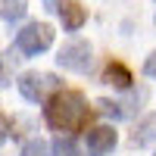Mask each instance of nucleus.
<instances>
[{
    "mask_svg": "<svg viewBox=\"0 0 156 156\" xmlns=\"http://www.w3.org/2000/svg\"><path fill=\"white\" fill-rule=\"evenodd\" d=\"M44 122L53 131H84L90 122V106L81 90H56L44 103Z\"/></svg>",
    "mask_w": 156,
    "mask_h": 156,
    "instance_id": "f257e3e1",
    "label": "nucleus"
},
{
    "mask_svg": "<svg viewBox=\"0 0 156 156\" xmlns=\"http://www.w3.org/2000/svg\"><path fill=\"white\" fill-rule=\"evenodd\" d=\"M16 87H19V94L28 103H47L56 90H62L59 87V78L50 75V72H22L19 81H16Z\"/></svg>",
    "mask_w": 156,
    "mask_h": 156,
    "instance_id": "f03ea898",
    "label": "nucleus"
},
{
    "mask_svg": "<svg viewBox=\"0 0 156 156\" xmlns=\"http://www.w3.org/2000/svg\"><path fill=\"white\" fill-rule=\"evenodd\" d=\"M50 47H53V28L47 22H28L16 34V50L22 56H37L44 50H50Z\"/></svg>",
    "mask_w": 156,
    "mask_h": 156,
    "instance_id": "7ed1b4c3",
    "label": "nucleus"
},
{
    "mask_svg": "<svg viewBox=\"0 0 156 156\" xmlns=\"http://www.w3.org/2000/svg\"><path fill=\"white\" fill-rule=\"evenodd\" d=\"M56 66L66 69V72H75V75H84L90 69V44L81 41V37L66 41L56 53Z\"/></svg>",
    "mask_w": 156,
    "mask_h": 156,
    "instance_id": "20e7f679",
    "label": "nucleus"
},
{
    "mask_svg": "<svg viewBox=\"0 0 156 156\" xmlns=\"http://www.w3.org/2000/svg\"><path fill=\"white\" fill-rule=\"evenodd\" d=\"M115 144H119V134H115L112 125H97V128H87L84 131L87 156H106L109 150H115Z\"/></svg>",
    "mask_w": 156,
    "mask_h": 156,
    "instance_id": "39448f33",
    "label": "nucleus"
},
{
    "mask_svg": "<svg viewBox=\"0 0 156 156\" xmlns=\"http://www.w3.org/2000/svg\"><path fill=\"white\" fill-rule=\"evenodd\" d=\"M59 19H62V28L66 31H78L87 22V9L78 0H62L59 3Z\"/></svg>",
    "mask_w": 156,
    "mask_h": 156,
    "instance_id": "423d86ee",
    "label": "nucleus"
},
{
    "mask_svg": "<svg viewBox=\"0 0 156 156\" xmlns=\"http://www.w3.org/2000/svg\"><path fill=\"white\" fill-rule=\"evenodd\" d=\"M103 84H112L115 90H131V72H128V66H122V62H109L106 69H103Z\"/></svg>",
    "mask_w": 156,
    "mask_h": 156,
    "instance_id": "0eeeda50",
    "label": "nucleus"
},
{
    "mask_svg": "<svg viewBox=\"0 0 156 156\" xmlns=\"http://www.w3.org/2000/svg\"><path fill=\"white\" fill-rule=\"evenodd\" d=\"M131 144H134V147H150V144H156V112L144 115V119L137 122V128L131 131Z\"/></svg>",
    "mask_w": 156,
    "mask_h": 156,
    "instance_id": "6e6552de",
    "label": "nucleus"
},
{
    "mask_svg": "<svg viewBox=\"0 0 156 156\" xmlns=\"http://www.w3.org/2000/svg\"><path fill=\"white\" fill-rule=\"evenodd\" d=\"M25 12H28V0H3V22L6 25L22 22Z\"/></svg>",
    "mask_w": 156,
    "mask_h": 156,
    "instance_id": "1a4fd4ad",
    "label": "nucleus"
},
{
    "mask_svg": "<svg viewBox=\"0 0 156 156\" xmlns=\"http://www.w3.org/2000/svg\"><path fill=\"white\" fill-rule=\"evenodd\" d=\"M50 156H81V150H78V144L72 137H56L53 144H50Z\"/></svg>",
    "mask_w": 156,
    "mask_h": 156,
    "instance_id": "9d476101",
    "label": "nucleus"
},
{
    "mask_svg": "<svg viewBox=\"0 0 156 156\" xmlns=\"http://www.w3.org/2000/svg\"><path fill=\"white\" fill-rule=\"evenodd\" d=\"M19 156H50V147L44 144L41 137H34V140H28V144L22 147V153Z\"/></svg>",
    "mask_w": 156,
    "mask_h": 156,
    "instance_id": "9b49d317",
    "label": "nucleus"
},
{
    "mask_svg": "<svg viewBox=\"0 0 156 156\" xmlns=\"http://www.w3.org/2000/svg\"><path fill=\"white\" fill-rule=\"evenodd\" d=\"M144 75H147V78H156V53H150V56L144 59Z\"/></svg>",
    "mask_w": 156,
    "mask_h": 156,
    "instance_id": "f8f14e48",
    "label": "nucleus"
},
{
    "mask_svg": "<svg viewBox=\"0 0 156 156\" xmlns=\"http://www.w3.org/2000/svg\"><path fill=\"white\" fill-rule=\"evenodd\" d=\"M59 3H62V0H44V9H50V12H59Z\"/></svg>",
    "mask_w": 156,
    "mask_h": 156,
    "instance_id": "ddd939ff",
    "label": "nucleus"
},
{
    "mask_svg": "<svg viewBox=\"0 0 156 156\" xmlns=\"http://www.w3.org/2000/svg\"><path fill=\"white\" fill-rule=\"evenodd\" d=\"M153 156H156V153H153Z\"/></svg>",
    "mask_w": 156,
    "mask_h": 156,
    "instance_id": "4468645a",
    "label": "nucleus"
}]
</instances>
